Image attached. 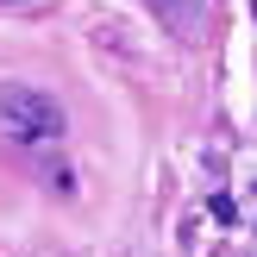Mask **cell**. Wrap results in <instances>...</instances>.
Segmentation results:
<instances>
[{
	"label": "cell",
	"mask_w": 257,
	"mask_h": 257,
	"mask_svg": "<svg viewBox=\"0 0 257 257\" xmlns=\"http://www.w3.org/2000/svg\"><path fill=\"white\" fill-rule=\"evenodd\" d=\"M63 100L32 82H0V138L13 145H57L63 138Z\"/></svg>",
	"instance_id": "6da1fadb"
},
{
	"label": "cell",
	"mask_w": 257,
	"mask_h": 257,
	"mask_svg": "<svg viewBox=\"0 0 257 257\" xmlns=\"http://www.w3.org/2000/svg\"><path fill=\"white\" fill-rule=\"evenodd\" d=\"M151 13H157L163 25H170L176 38H195L201 25H207V0H145Z\"/></svg>",
	"instance_id": "7a4b0ae2"
},
{
	"label": "cell",
	"mask_w": 257,
	"mask_h": 257,
	"mask_svg": "<svg viewBox=\"0 0 257 257\" xmlns=\"http://www.w3.org/2000/svg\"><path fill=\"white\" fill-rule=\"evenodd\" d=\"M0 7H19V13H38V7H50V0H0Z\"/></svg>",
	"instance_id": "3957f363"
}]
</instances>
